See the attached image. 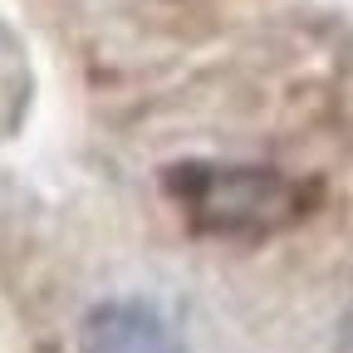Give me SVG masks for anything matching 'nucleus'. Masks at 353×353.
Segmentation results:
<instances>
[{"instance_id":"1","label":"nucleus","mask_w":353,"mask_h":353,"mask_svg":"<svg viewBox=\"0 0 353 353\" xmlns=\"http://www.w3.org/2000/svg\"><path fill=\"white\" fill-rule=\"evenodd\" d=\"M167 196L182 206L192 231L221 241H265L304 216L309 192L275 167L176 162L167 167Z\"/></svg>"},{"instance_id":"2","label":"nucleus","mask_w":353,"mask_h":353,"mask_svg":"<svg viewBox=\"0 0 353 353\" xmlns=\"http://www.w3.org/2000/svg\"><path fill=\"white\" fill-rule=\"evenodd\" d=\"M79 343L83 353H182L172 319L138 294L99 299L79 324Z\"/></svg>"}]
</instances>
